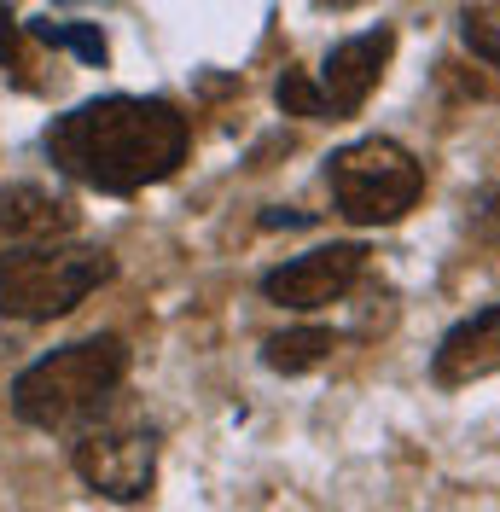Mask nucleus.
<instances>
[{
	"instance_id": "nucleus-11",
	"label": "nucleus",
	"mask_w": 500,
	"mask_h": 512,
	"mask_svg": "<svg viewBox=\"0 0 500 512\" xmlns=\"http://www.w3.org/2000/svg\"><path fill=\"white\" fill-rule=\"evenodd\" d=\"M30 35L47 41V47H70L76 59H88V64H105V35H99L94 24H53V18H35Z\"/></svg>"
},
{
	"instance_id": "nucleus-10",
	"label": "nucleus",
	"mask_w": 500,
	"mask_h": 512,
	"mask_svg": "<svg viewBox=\"0 0 500 512\" xmlns=\"http://www.w3.org/2000/svg\"><path fill=\"white\" fill-rule=\"evenodd\" d=\"M332 355H338V332H326V326H291V332H280V338L262 344V361H268L274 373H285V379L326 367Z\"/></svg>"
},
{
	"instance_id": "nucleus-9",
	"label": "nucleus",
	"mask_w": 500,
	"mask_h": 512,
	"mask_svg": "<svg viewBox=\"0 0 500 512\" xmlns=\"http://www.w3.org/2000/svg\"><path fill=\"white\" fill-rule=\"evenodd\" d=\"M70 227H76V210L59 192L35 187V181L0 187V239H64Z\"/></svg>"
},
{
	"instance_id": "nucleus-1",
	"label": "nucleus",
	"mask_w": 500,
	"mask_h": 512,
	"mask_svg": "<svg viewBox=\"0 0 500 512\" xmlns=\"http://www.w3.org/2000/svg\"><path fill=\"white\" fill-rule=\"evenodd\" d=\"M192 128L169 99L105 94L47 128V158L94 192H140L187 163Z\"/></svg>"
},
{
	"instance_id": "nucleus-2",
	"label": "nucleus",
	"mask_w": 500,
	"mask_h": 512,
	"mask_svg": "<svg viewBox=\"0 0 500 512\" xmlns=\"http://www.w3.org/2000/svg\"><path fill=\"white\" fill-rule=\"evenodd\" d=\"M128 373V350L123 338H82V344H64V350L30 361L18 379H12V414L35 425V431H59L88 419L123 384Z\"/></svg>"
},
{
	"instance_id": "nucleus-13",
	"label": "nucleus",
	"mask_w": 500,
	"mask_h": 512,
	"mask_svg": "<svg viewBox=\"0 0 500 512\" xmlns=\"http://www.w3.org/2000/svg\"><path fill=\"white\" fill-rule=\"evenodd\" d=\"M460 41H466V53L483 64V70H495V76H500V30L489 24V18L466 12V18H460Z\"/></svg>"
},
{
	"instance_id": "nucleus-7",
	"label": "nucleus",
	"mask_w": 500,
	"mask_h": 512,
	"mask_svg": "<svg viewBox=\"0 0 500 512\" xmlns=\"http://www.w3.org/2000/svg\"><path fill=\"white\" fill-rule=\"evenodd\" d=\"M390 53H396V30H367V35H349L338 41L326 64H320V94H326V111H332V123L338 117H355L373 88L384 82V70H390Z\"/></svg>"
},
{
	"instance_id": "nucleus-14",
	"label": "nucleus",
	"mask_w": 500,
	"mask_h": 512,
	"mask_svg": "<svg viewBox=\"0 0 500 512\" xmlns=\"http://www.w3.org/2000/svg\"><path fill=\"white\" fill-rule=\"evenodd\" d=\"M0 64H12V70L24 64V24L6 6H0Z\"/></svg>"
},
{
	"instance_id": "nucleus-4",
	"label": "nucleus",
	"mask_w": 500,
	"mask_h": 512,
	"mask_svg": "<svg viewBox=\"0 0 500 512\" xmlns=\"http://www.w3.org/2000/svg\"><path fill=\"white\" fill-rule=\"evenodd\" d=\"M326 187H332V204H338L344 222L390 227L419 204V192H425V163L413 158L402 140L367 134V140H355L344 152H332Z\"/></svg>"
},
{
	"instance_id": "nucleus-15",
	"label": "nucleus",
	"mask_w": 500,
	"mask_h": 512,
	"mask_svg": "<svg viewBox=\"0 0 500 512\" xmlns=\"http://www.w3.org/2000/svg\"><path fill=\"white\" fill-rule=\"evenodd\" d=\"M477 233L489 245H500V192H489V216H477Z\"/></svg>"
},
{
	"instance_id": "nucleus-3",
	"label": "nucleus",
	"mask_w": 500,
	"mask_h": 512,
	"mask_svg": "<svg viewBox=\"0 0 500 512\" xmlns=\"http://www.w3.org/2000/svg\"><path fill=\"white\" fill-rule=\"evenodd\" d=\"M111 256L99 245H30L0 256V315L59 320L111 280Z\"/></svg>"
},
{
	"instance_id": "nucleus-17",
	"label": "nucleus",
	"mask_w": 500,
	"mask_h": 512,
	"mask_svg": "<svg viewBox=\"0 0 500 512\" xmlns=\"http://www.w3.org/2000/svg\"><path fill=\"white\" fill-rule=\"evenodd\" d=\"M53 6H88V0H53Z\"/></svg>"
},
{
	"instance_id": "nucleus-16",
	"label": "nucleus",
	"mask_w": 500,
	"mask_h": 512,
	"mask_svg": "<svg viewBox=\"0 0 500 512\" xmlns=\"http://www.w3.org/2000/svg\"><path fill=\"white\" fill-rule=\"evenodd\" d=\"M320 6H338V12H344V6H361V0H320Z\"/></svg>"
},
{
	"instance_id": "nucleus-6",
	"label": "nucleus",
	"mask_w": 500,
	"mask_h": 512,
	"mask_svg": "<svg viewBox=\"0 0 500 512\" xmlns=\"http://www.w3.org/2000/svg\"><path fill=\"white\" fill-rule=\"evenodd\" d=\"M361 274H367V245H320V251H303L280 262L274 274H262V297L280 309H297V315H314V309L344 303Z\"/></svg>"
},
{
	"instance_id": "nucleus-12",
	"label": "nucleus",
	"mask_w": 500,
	"mask_h": 512,
	"mask_svg": "<svg viewBox=\"0 0 500 512\" xmlns=\"http://www.w3.org/2000/svg\"><path fill=\"white\" fill-rule=\"evenodd\" d=\"M274 99H280L285 117H309V123L332 117V111H326V94H320V82H314L309 70H285L280 88H274Z\"/></svg>"
},
{
	"instance_id": "nucleus-5",
	"label": "nucleus",
	"mask_w": 500,
	"mask_h": 512,
	"mask_svg": "<svg viewBox=\"0 0 500 512\" xmlns=\"http://www.w3.org/2000/svg\"><path fill=\"white\" fill-rule=\"evenodd\" d=\"M70 466L105 501H146L157 483V437L146 425H94L76 437Z\"/></svg>"
},
{
	"instance_id": "nucleus-8",
	"label": "nucleus",
	"mask_w": 500,
	"mask_h": 512,
	"mask_svg": "<svg viewBox=\"0 0 500 512\" xmlns=\"http://www.w3.org/2000/svg\"><path fill=\"white\" fill-rule=\"evenodd\" d=\"M500 373V303L466 315L448 338L437 344L431 355V379L442 390H460V384H477V379H495Z\"/></svg>"
}]
</instances>
